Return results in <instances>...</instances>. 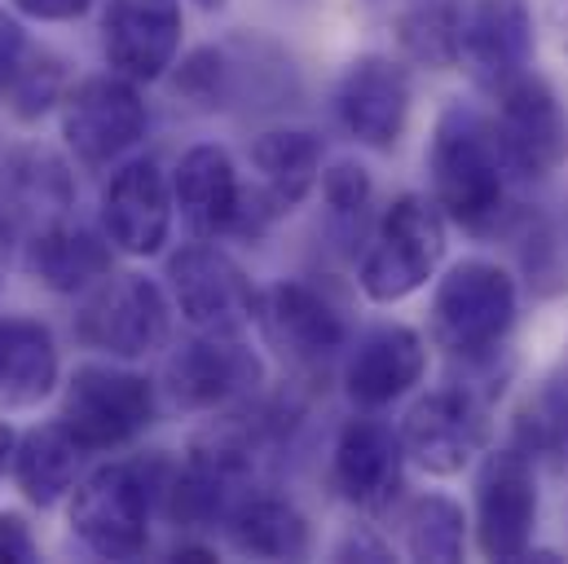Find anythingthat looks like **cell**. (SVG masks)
<instances>
[{
	"mask_svg": "<svg viewBox=\"0 0 568 564\" xmlns=\"http://www.w3.org/2000/svg\"><path fill=\"white\" fill-rule=\"evenodd\" d=\"M427 177H432V199L467 234H489L503 216V194H507V163L494 138V124L463 107L449 102L432 129L427 145Z\"/></svg>",
	"mask_w": 568,
	"mask_h": 564,
	"instance_id": "1",
	"label": "cell"
},
{
	"mask_svg": "<svg viewBox=\"0 0 568 564\" xmlns=\"http://www.w3.org/2000/svg\"><path fill=\"white\" fill-rule=\"evenodd\" d=\"M440 256H445V212L436 208V199L402 194L379 216V225L366 243L357 282L366 291V300L397 304V300L415 295L419 286H427Z\"/></svg>",
	"mask_w": 568,
	"mask_h": 564,
	"instance_id": "2",
	"label": "cell"
},
{
	"mask_svg": "<svg viewBox=\"0 0 568 564\" xmlns=\"http://www.w3.org/2000/svg\"><path fill=\"white\" fill-rule=\"evenodd\" d=\"M516 322V279L494 261H458L432 295V340L454 357L494 353Z\"/></svg>",
	"mask_w": 568,
	"mask_h": 564,
	"instance_id": "3",
	"label": "cell"
},
{
	"mask_svg": "<svg viewBox=\"0 0 568 564\" xmlns=\"http://www.w3.org/2000/svg\"><path fill=\"white\" fill-rule=\"evenodd\" d=\"M58 420L89 454L120 450L138 441L154 420V384L138 371H124L111 362L75 366V375L67 380Z\"/></svg>",
	"mask_w": 568,
	"mask_h": 564,
	"instance_id": "4",
	"label": "cell"
},
{
	"mask_svg": "<svg viewBox=\"0 0 568 564\" xmlns=\"http://www.w3.org/2000/svg\"><path fill=\"white\" fill-rule=\"evenodd\" d=\"M71 534L98 561H138L150 547V481L138 463H106L71 490Z\"/></svg>",
	"mask_w": 568,
	"mask_h": 564,
	"instance_id": "5",
	"label": "cell"
},
{
	"mask_svg": "<svg viewBox=\"0 0 568 564\" xmlns=\"http://www.w3.org/2000/svg\"><path fill=\"white\" fill-rule=\"evenodd\" d=\"M538 530V476L520 445L485 454L476 472V547L485 561H525Z\"/></svg>",
	"mask_w": 568,
	"mask_h": 564,
	"instance_id": "6",
	"label": "cell"
},
{
	"mask_svg": "<svg viewBox=\"0 0 568 564\" xmlns=\"http://www.w3.org/2000/svg\"><path fill=\"white\" fill-rule=\"evenodd\" d=\"M172 331V309L159 282L142 274H106L102 286L84 300L75 335L89 349H102L111 357H150L154 349L168 344Z\"/></svg>",
	"mask_w": 568,
	"mask_h": 564,
	"instance_id": "7",
	"label": "cell"
},
{
	"mask_svg": "<svg viewBox=\"0 0 568 564\" xmlns=\"http://www.w3.org/2000/svg\"><path fill=\"white\" fill-rule=\"evenodd\" d=\"M489 124H494L507 172H516L525 181H542L565 168L568 111L560 93L538 71L520 75L511 89L498 93V115Z\"/></svg>",
	"mask_w": 568,
	"mask_h": 564,
	"instance_id": "8",
	"label": "cell"
},
{
	"mask_svg": "<svg viewBox=\"0 0 568 564\" xmlns=\"http://www.w3.org/2000/svg\"><path fill=\"white\" fill-rule=\"evenodd\" d=\"M62 138L84 168H111L145 138V102L124 75L80 80L62 98Z\"/></svg>",
	"mask_w": 568,
	"mask_h": 564,
	"instance_id": "9",
	"label": "cell"
},
{
	"mask_svg": "<svg viewBox=\"0 0 568 564\" xmlns=\"http://www.w3.org/2000/svg\"><path fill=\"white\" fill-rule=\"evenodd\" d=\"M534 9L529 0H471L463 9L458 67L476 89L503 93L534 67Z\"/></svg>",
	"mask_w": 568,
	"mask_h": 564,
	"instance_id": "10",
	"label": "cell"
},
{
	"mask_svg": "<svg viewBox=\"0 0 568 564\" xmlns=\"http://www.w3.org/2000/svg\"><path fill=\"white\" fill-rule=\"evenodd\" d=\"M256 185L243 190L239 203V234H261L286 212L304 203V194L322 181V141L304 129H270L252 145Z\"/></svg>",
	"mask_w": 568,
	"mask_h": 564,
	"instance_id": "11",
	"label": "cell"
},
{
	"mask_svg": "<svg viewBox=\"0 0 568 564\" xmlns=\"http://www.w3.org/2000/svg\"><path fill=\"white\" fill-rule=\"evenodd\" d=\"M168 282H172V300L181 309V318L194 331H234L243 335V326L256 318V291L247 274L207 243H190L168 261Z\"/></svg>",
	"mask_w": 568,
	"mask_h": 564,
	"instance_id": "12",
	"label": "cell"
},
{
	"mask_svg": "<svg viewBox=\"0 0 568 564\" xmlns=\"http://www.w3.org/2000/svg\"><path fill=\"white\" fill-rule=\"evenodd\" d=\"M261 357L234 331H199L168 357V393L185 411H216L261 384Z\"/></svg>",
	"mask_w": 568,
	"mask_h": 564,
	"instance_id": "13",
	"label": "cell"
},
{
	"mask_svg": "<svg viewBox=\"0 0 568 564\" xmlns=\"http://www.w3.org/2000/svg\"><path fill=\"white\" fill-rule=\"evenodd\" d=\"M485 411L467 389H436L402 420V445L427 476H458L485 450Z\"/></svg>",
	"mask_w": 568,
	"mask_h": 564,
	"instance_id": "14",
	"label": "cell"
},
{
	"mask_svg": "<svg viewBox=\"0 0 568 564\" xmlns=\"http://www.w3.org/2000/svg\"><path fill=\"white\" fill-rule=\"evenodd\" d=\"M335 115L371 150H393L410 120V80L406 67L384 53H362L335 84Z\"/></svg>",
	"mask_w": 568,
	"mask_h": 564,
	"instance_id": "15",
	"label": "cell"
},
{
	"mask_svg": "<svg viewBox=\"0 0 568 564\" xmlns=\"http://www.w3.org/2000/svg\"><path fill=\"white\" fill-rule=\"evenodd\" d=\"M402 472H406L402 432H393L388 423L371 415L339 427L331 450V485L344 503L362 512H384L402 490Z\"/></svg>",
	"mask_w": 568,
	"mask_h": 564,
	"instance_id": "16",
	"label": "cell"
},
{
	"mask_svg": "<svg viewBox=\"0 0 568 564\" xmlns=\"http://www.w3.org/2000/svg\"><path fill=\"white\" fill-rule=\"evenodd\" d=\"M256 322L265 340L295 366H322L344 349V318L339 309L308 282H274L256 295Z\"/></svg>",
	"mask_w": 568,
	"mask_h": 564,
	"instance_id": "17",
	"label": "cell"
},
{
	"mask_svg": "<svg viewBox=\"0 0 568 564\" xmlns=\"http://www.w3.org/2000/svg\"><path fill=\"white\" fill-rule=\"evenodd\" d=\"M102 49L115 75L150 84L181 49V0H111L102 13Z\"/></svg>",
	"mask_w": 568,
	"mask_h": 564,
	"instance_id": "18",
	"label": "cell"
},
{
	"mask_svg": "<svg viewBox=\"0 0 568 564\" xmlns=\"http://www.w3.org/2000/svg\"><path fill=\"white\" fill-rule=\"evenodd\" d=\"M172 212V181L154 159L124 163L102 190V230L124 256H154L168 243Z\"/></svg>",
	"mask_w": 568,
	"mask_h": 564,
	"instance_id": "19",
	"label": "cell"
},
{
	"mask_svg": "<svg viewBox=\"0 0 568 564\" xmlns=\"http://www.w3.org/2000/svg\"><path fill=\"white\" fill-rule=\"evenodd\" d=\"M427 371L424 335L402 326V322H384L371 326L348 362H344V393L362 406V411H384L397 397H406Z\"/></svg>",
	"mask_w": 568,
	"mask_h": 564,
	"instance_id": "20",
	"label": "cell"
},
{
	"mask_svg": "<svg viewBox=\"0 0 568 564\" xmlns=\"http://www.w3.org/2000/svg\"><path fill=\"white\" fill-rule=\"evenodd\" d=\"M247 476H252V454L243 445H230V441L194 445L185 467L172 481V516L185 525L230 521L239 503L252 498Z\"/></svg>",
	"mask_w": 568,
	"mask_h": 564,
	"instance_id": "21",
	"label": "cell"
},
{
	"mask_svg": "<svg viewBox=\"0 0 568 564\" xmlns=\"http://www.w3.org/2000/svg\"><path fill=\"white\" fill-rule=\"evenodd\" d=\"M172 203L199 239H221L239 221L243 185L239 168L221 145H190L172 172Z\"/></svg>",
	"mask_w": 568,
	"mask_h": 564,
	"instance_id": "22",
	"label": "cell"
},
{
	"mask_svg": "<svg viewBox=\"0 0 568 564\" xmlns=\"http://www.w3.org/2000/svg\"><path fill=\"white\" fill-rule=\"evenodd\" d=\"M58 384L53 331L36 318H0V406H40Z\"/></svg>",
	"mask_w": 568,
	"mask_h": 564,
	"instance_id": "23",
	"label": "cell"
},
{
	"mask_svg": "<svg viewBox=\"0 0 568 564\" xmlns=\"http://www.w3.org/2000/svg\"><path fill=\"white\" fill-rule=\"evenodd\" d=\"M27 265L49 291H84L111 274V239L62 216L36 230Z\"/></svg>",
	"mask_w": 568,
	"mask_h": 564,
	"instance_id": "24",
	"label": "cell"
},
{
	"mask_svg": "<svg viewBox=\"0 0 568 564\" xmlns=\"http://www.w3.org/2000/svg\"><path fill=\"white\" fill-rule=\"evenodd\" d=\"M89 450L58 423H44V427H31L18 436V454H13V481L18 490L27 494V503L36 507H53L62 494L75 490V472H80V459Z\"/></svg>",
	"mask_w": 568,
	"mask_h": 564,
	"instance_id": "25",
	"label": "cell"
},
{
	"mask_svg": "<svg viewBox=\"0 0 568 564\" xmlns=\"http://www.w3.org/2000/svg\"><path fill=\"white\" fill-rule=\"evenodd\" d=\"M234 552L256 561H300L308 556V521L286 498H243L239 512L225 521Z\"/></svg>",
	"mask_w": 568,
	"mask_h": 564,
	"instance_id": "26",
	"label": "cell"
},
{
	"mask_svg": "<svg viewBox=\"0 0 568 564\" xmlns=\"http://www.w3.org/2000/svg\"><path fill=\"white\" fill-rule=\"evenodd\" d=\"M463 0H406L397 9V44L410 62L449 71L458 67V36H463Z\"/></svg>",
	"mask_w": 568,
	"mask_h": 564,
	"instance_id": "27",
	"label": "cell"
},
{
	"mask_svg": "<svg viewBox=\"0 0 568 564\" xmlns=\"http://www.w3.org/2000/svg\"><path fill=\"white\" fill-rule=\"evenodd\" d=\"M9 203L22 216H40V225L62 221L67 208L75 203V185H71L67 163L49 150H22L9 163Z\"/></svg>",
	"mask_w": 568,
	"mask_h": 564,
	"instance_id": "28",
	"label": "cell"
},
{
	"mask_svg": "<svg viewBox=\"0 0 568 564\" xmlns=\"http://www.w3.org/2000/svg\"><path fill=\"white\" fill-rule=\"evenodd\" d=\"M516 445L538 463L568 467V375L542 380L516 411Z\"/></svg>",
	"mask_w": 568,
	"mask_h": 564,
	"instance_id": "29",
	"label": "cell"
},
{
	"mask_svg": "<svg viewBox=\"0 0 568 564\" xmlns=\"http://www.w3.org/2000/svg\"><path fill=\"white\" fill-rule=\"evenodd\" d=\"M463 543H467V516L454 498L424 494V498L410 503V512H406V552L415 561L449 564L463 556Z\"/></svg>",
	"mask_w": 568,
	"mask_h": 564,
	"instance_id": "30",
	"label": "cell"
},
{
	"mask_svg": "<svg viewBox=\"0 0 568 564\" xmlns=\"http://www.w3.org/2000/svg\"><path fill=\"white\" fill-rule=\"evenodd\" d=\"M371 177L362 163L344 159L322 172V199H326V225L339 243H357L371 221Z\"/></svg>",
	"mask_w": 568,
	"mask_h": 564,
	"instance_id": "31",
	"label": "cell"
},
{
	"mask_svg": "<svg viewBox=\"0 0 568 564\" xmlns=\"http://www.w3.org/2000/svg\"><path fill=\"white\" fill-rule=\"evenodd\" d=\"M58 89H62V67L58 58L49 53H27L13 71V80L4 84L9 93V107L18 120H40L53 102H58Z\"/></svg>",
	"mask_w": 568,
	"mask_h": 564,
	"instance_id": "32",
	"label": "cell"
},
{
	"mask_svg": "<svg viewBox=\"0 0 568 564\" xmlns=\"http://www.w3.org/2000/svg\"><path fill=\"white\" fill-rule=\"evenodd\" d=\"M36 561V538L22 516L4 512L0 516V564H31Z\"/></svg>",
	"mask_w": 568,
	"mask_h": 564,
	"instance_id": "33",
	"label": "cell"
},
{
	"mask_svg": "<svg viewBox=\"0 0 568 564\" xmlns=\"http://www.w3.org/2000/svg\"><path fill=\"white\" fill-rule=\"evenodd\" d=\"M89 4L93 0H13V9L36 22H75L89 13Z\"/></svg>",
	"mask_w": 568,
	"mask_h": 564,
	"instance_id": "34",
	"label": "cell"
},
{
	"mask_svg": "<svg viewBox=\"0 0 568 564\" xmlns=\"http://www.w3.org/2000/svg\"><path fill=\"white\" fill-rule=\"evenodd\" d=\"M27 58V40H22V27L13 22V18H4L0 13V89L13 80V71H18V62Z\"/></svg>",
	"mask_w": 568,
	"mask_h": 564,
	"instance_id": "35",
	"label": "cell"
},
{
	"mask_svg": "<svg viewBox=\"0 0 568 564\" xmlns=\"http://www.w3.org/2000/svg\"><path fill=\"white\" fill-rule=\"evenodd\" d=\"M353 556H362V561H388V547H384L379 538H371L366 530H357V534H348V538L335 547V561H353Z\"/></svg>",
	"mask_w": 568,
	"mask_h": 564,
	"instance_id": "36",
	"label": "cell"
},
{
	"mask_svg": "<svg viewBox=\"0 0 568 564\" xmlns=\"http://www.w3.org/2000/svg\"><path fill=\"white\" fill-rule=\"evenodd\" d=\"M13 454H18V432L0 420V485H4V476L13 472Z\"/></svg>",
	"mask_w": 568,
	"mask_h": 564,
	"instance_id": "37",
	"label": "cell"
},
{
	"mask_svg": "<svg viewBox=\"0 0 568 564\" xmlns=\"http://www.w3.org/2000/svg\"><path fill=\"white\" fill-rule=\"evenodd\" d=\"M172 561L176 564H207V561H216V552H207V547H176V552H172Z\"/></svg>",
	"mask_w": 568,
	"mask_h": 564,
	"instance_id": "38",
	"label": "cell"
},
{
	"mask_svg": "<svg viewBox=\"0 0 568 564\" xmlns=\"http://www.w3.org/2000/svg\"><path fill=\"white\" fill-rule=\"evenodd\" d=\"M194 4H199V9H203V13H212V9H221V4H225V0H194Z\"/></svg>",
	"mask_w": 568,
	"mask_h": 564,
	"instance_id": "39",
	"label": "cell"
},
{
	"mask_svg": "<svg viewBox=\"0 0 568 564\" xmlns=\"http://www.w3.org/2000/svg\"><path fill=\"white\" fill-rule=\"evenodd\" d=\"M0 274H4V221H0Z\"/></svg>",
	"mask_w": 568,
	"mask_h": 564,
	"instance_id": "40",
	"label": "cell"
}]
</instances>
